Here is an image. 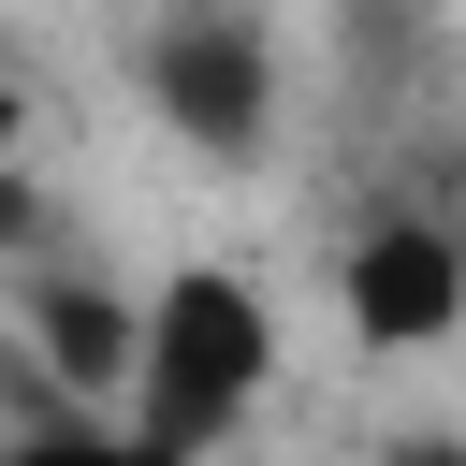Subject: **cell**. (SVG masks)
<instances>
[{"instance_id":"1","label":"cell","mask_w":466,"mask_h":466,"mask_svg":"<svg viewBox=\"0 0 466 466\" xmlns=\"http://www.w3.org/2000/svg\"><path fill=\"white\" fill-rule=\"evenodd\" d=\"M262 379H277V320H262V291L233 277V262H189V277H160L146 291V364H131V422L160 437V451H218L248 408H262Z\"/></svg>"},{"instance_id":"8","label":"cell","mask_w":466,"mask_h":466,"mask_svg":"<svg viewBox=\"0 0 466 466\" xmlns=\"http://www.w3.org/2000/svg\"><path fill=\"white\" fill-rule=\"evenodd\" d=\"M0 146H15V87H0Z\"/></svg>"},{"instance_id":"3","label":"cell","mask_w":466,"mask_h":466,"mask_svg":"<svg viewBox=\"0 0 466 466\" xmlns=\"http://www.w3.org/2000/svg\"><path fill=\"white\" fill-rule=\"evenodd\" d=\"M335 291H350V335H364V350H437V335L466 320V233L422 218V204H393V218L350 233Z\"/></svg>"},{"instance_id":"7","label":"cell","mask_w":466,"mask_h":466,"mask_svg":"<svg viewBox=\"0 0 466 466\" xmlns=\"http://www.w3.org/2000/svg\"><path fill=\"white\" fill-rule=\"evenodd\" d=\"M379 466H466V437H393Z\"/></svg>"},{"instance_id":"2","label":"cell","mask_w":466,"mask_h":466,"mask_svg":"<svg viewBox=\"0 0 466 466\" xmlns=\"http://www.w3.org/2000/svg\"><path fill=\"white\" fill-rule=\"evenodd\" d=\"M146 102H160L189 146L248 160V146L277 131V44H262V15H248V0H160V15H146Z\"/></svg>"},{"instance_id":"6","label":"cell","mask_w":466,"mask_h":466,"mask_svg":"<svg viewBox=\"0 0 466 466\" xmlns=\"http://www.w3.org/2000/svg\"><path fill=\"white\" fill-rule=\"evenodd\" d=\"M29 233H44V204H29V175L0 160V248H29Z\"/></svg>"},{"instance_id":"5","label":"cell","mask_w":466,"mask_h":466,"mask_svg":"<svg viewBox=\"0 0 466 466\" xmlns=\"http://www.w3.org/2000/svg\"><path fill=\"white\" fill-rule=\"evenodd\" d=\"M0 466H189V451H160L146 422H44V437H0Z\"/></svg>"},{"instance_id":"4","label":"cell","mask_w":466,"mask_h":466,"mask_svg":"<svg viewBox=\"0 0 466 466\" xmlns=\"http://www.w3.org/2000/svg\"><path fill=\"white\" fill-rule=\"evenodd\" d=\"M29 335H44V379H58L87 422H116V408H131V364H146V306H116L102 277H44V291H29Z\"/></svg>"}]
</instances>
